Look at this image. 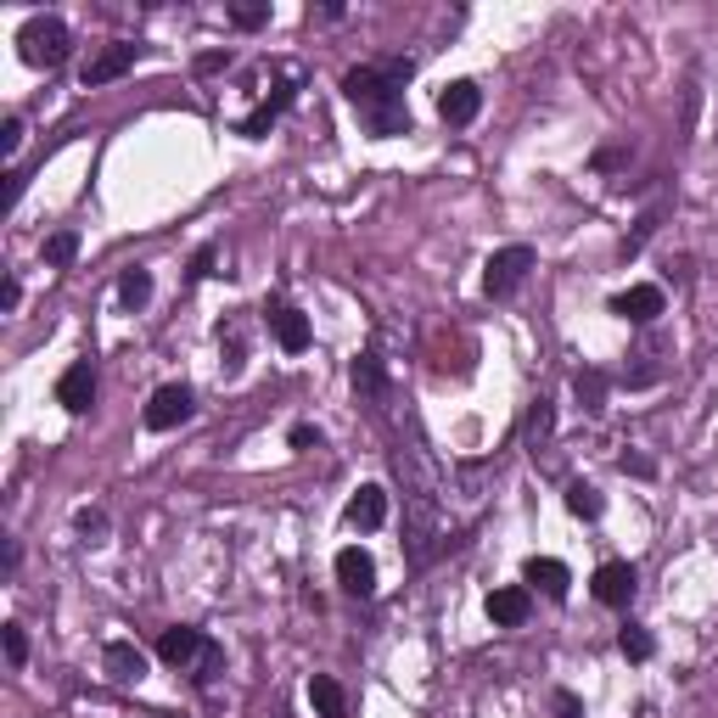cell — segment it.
Masks as SVG:
<instances>
[{
	"label": "cell",
	"mask_w": 718,
	"mask_h": 718,
	"mask_svg": "<svg viewBox=\"0 0 718 718\" xmlns=\"http://www.w3.org/2000/svg\"><path fill=\"white\" fill-rule=\"evenodd\" d=\"M410 73H415L410 57H382V62H365V68L343 73V96L360 107L371 135H404L410 129V107H404V79Z\"/></svg>",
	"instance_id": "cell-1"
},
{
	"label": "cell",
	"mask_w": 718,
	"mask_h": 718,
	"mask_svg": "<svg viewBox=\"0 0 718 718\" xmlns=\"http://www.w3.org/2000/svg\"><path fill=\"white\" fill-rule=\"evenodd\" d=\"M158 657H164L169 668L191 673V679H214V668H219V646H214L203 629H186V623L158 635Z\"/></svg>",
	"instance_id": "cell-2"
},
{
	"label": "cell",
	"mask_w": 718,
	"mask_h": 718,
	"mask_svg": "<svg viewBox=\"0 0 718 718\" xmlns=\"http://www.w3.org/2000/svg\"><path fill=\"white\" fill-rule=\"evenodd\" d=\"M68 51H73V35H68V23L62 18H29L23 29H18V57L29 62V68H62L68 62Z\"/></svg>",
	"instance_id": "cell-3"
},
{
	"label": "cell",
	"mask_w": 718,
	"mask_h": 718,
	"mask_svg": "<svg viewBox=\"0 0 718 718\" xmlns=\"http://www.w3.org/2000/svg\"><path fill=\"white\" fill-rule=\"evenodd\" d=\"M528 269H533V247H528V242H511V247L489 253V264H483V293H489V298L517 293Z\"/></svg>",
	"instance_id": "cell-4"
},
{
	"label": "cell",
	"mask_w": 718,
	"mask_h": 718,
	"mask_svg": "<svg viewBox=\"0 0 718 718\" xmlns=\"http://www.w3.org/2000/svg\"><path fill=\"white\" fill-rule=\"evenodd\" d=\"M191 410H197V393L186 382H164L153 393V404H147V426L153 433H175L180 421H191Z\"/></svg>",
	"instance_id": "cell-5"
},
{
	"label": "cell",
	"mask_w": 718,
	"mask_h": 718,
	"mask_svg": "<svg viewBox=\"0 0 718 718\" xmlns=\"http://www.w3.org/2000/svg\"><path fill=\"white\" fill-rule=\"evenodd\" d=\"M337 584H343L348 596H360V601L376 596V561H371V550H360V544L337 550Z\"/></svg>",
	"instance_id": "cell-6"
},
{
	"label": "cell",
	"mask_w": 718,
	"mask_h": 718,
	"mask_svg": "<svg viewBox=\"0 0 718 718\" xmlns=\"http://www.w3.org/2000/svg\"><path fill=\"white\" fill-rule=\"evenodd\" d=\"M57 404H62L68 415H85V410L96 404V371H90V360H73V365L57 376Z\"/></svg>",
	"instance_id": "cell-7"
},
{
	"label": "cell",
	"mask_w": 718,
	"mask_h": 718,
	"mask_svg": "<svg viewBox=\"0 0 718 718\" xmlns=\"http://www.w3.org/2000/svg\"><path fill=\"white\" fill-rule=\"evenodd\" d=\"M662 309H668V298H662V286H651V281H640V286H629V293L612 298V315H618V321H635V326L657 321Z\"/></svg>",
	"instance_id": "cell-8"
},
{
	"label": "cell",
	"mask_w": 718,
	"mask_h": 718,
	"mask_svg": "<svg viewBox=\"0 0 718 718\" xmlns=\"http://www.w3.org/2000/svg\"><path fill=\"white\" fill-rule=\"evenodd\" d=\"M135 57H140V46H129V40H112L101 57H90V62H85V90H96V85H112L118 73H129V68H135Z\"/></svg>",
	"instance_id": "cell-9"
},
{
	"label": "cell",
	"mask_w": 718,
	"mask_h": 718,
	"mask_svg": "<svg viewBox=\"0 0 718 718\" xmlns=\"http://www.w3.org/2000/svg\"><path fill=\"white\" fill-rule=\"evenodd\" d=\"M596 601L601 607H629L635 601V567L629 561H607V567H596Z\"/></svg>",
	"instance_id": "cell-10"
},
{
	"label": "cell",
	"mask_w": 718,
	"mask_h": 718,
	"mask_svg": "<svg viewBox=\"0 0 718 718\" xmlns=\"http://www.w3.org/2000/svg\"><path fill=\"white\" fill-rule=\"evenodd\" d=\"M101 668H107L118 685H140V679H147V651H140L135 640H107Z\"/></svg>",
	"instance_id": "cell-11"
},
{
	"label": "cell",
	"mask_w": 718,
	"mask_h": 718,
	"mask_svg": "<svg viewBox=\"0 0 718 718\" xmlns=\"http://www.w3.org/2000/svg\"><path fill=\"white\" fill-rule=\"evenodd\" d=\"M478 112H483V90H478L472 79H455V85L439 96V118H444V124H455V129H461V124H472Z\"/></svg>",
	"instance_id": "cell-12"
},
{
	"label": "cell",
	"mask_w": 718,
	"mask_h": 718,
	"mask_svg": "<svg viewBox=\"0 0 718 718\" xmlns=\"http://www.w3.org/2000/svg\"><path fill=\"white\" fill-rule=\"evenodd\" d=\"M522 579H528L533 590H544L550 601H567V590H572V572H567V567H561L555 555H528Z\"/></svg>",
	"instance_id": "cell-13"
},
{
	"label": "cell",
	"mask_w": 718,
	"mask_h": 718,
	"mask_svg": "<svg viewBox=\"0 0 718 718\" xmlns=\"http://www.w3.org/2000/svg\"><path fill=\"white\" fill-rule=\"evenodd\" d=\"M343 517H348V528H365V533H371V528H382V522H387V489H382V483L354 489V500H348V511H343Z\"/></svg>",
	"instance_id": "cell-14"
},
{
	"label": "cell",
	"mask_w": 718,
	"mask_h": 718,
	"mask_svg": "<svg viewBox=\"0 0 718 718\" xmlns=\"http://www.w3.org/2000/svg\"><path fill=\"white\" fill-rule=\"evenodd\" d=\"M483 607H489V618H494L500 629H522L528 612H533V596H528L522 584H505V590H494Z\"/></svg>",
	"instance_id": "cell-15"
},
{
	"label": "cell",
	"mask_w": 718,
	"mask_h": 718,
	"mask_svg": "<svg viewBox=\"0 0 718 718\" xmlns=\"http://www.w3.org/2000/svg\"><path fill=\"white\" fill-rule=\"evenodd\" d=\"M269 332H275V343H281L286 354H304V348H309V337H315V332H309V321H304L293 304H275V309H269Z\"/></svg>",
	"instance_id": "cell-16"
},
{
	"label": "cell",
	"mask_w": 718,
	"mask_h": 718,
	"mask_svg": "<svg viewBox=\"0 0 718 718\" xmlns=\"http://www.w3.org/2000/svg\"><path fill=\"white\" fill-rule=\"evenodd\" d=\"M293 101H298V85H275V96H264V101H258V112H247V118H242V135H247V140H258V135H264L286 107H293Z\"/></svg>",
	"instance_id": "cell-17"
},
{
	"label": "cell",
	"mask_w": 718,
	"mask_h": 718,
	"mask_svg": "<svg viewBox=\"0 0 718 718\" xmlns=\"http://www.w3.org/2000/svg\"><path fill=\"white\" fill-rule=\"evenodd\" d=\"M309 707H315L321 718H348V696H343V685H337L332 673H315V679H309Z\"/></svg>",
	"instance_id": "cell-18"
},
{
	"label": "cell",
	"mask_w": 718,
	"mask_h": 718,
	"mask_svg": "<svg viewBox=\"0 0 718 718\" xmlns=\"http://www.w3.org/2000/svg\"><path fill=\"white\" fill-rule=\"evenodd\" d=\"M147 298H153V269H124L118 275V304L124 309H140Z\"/></svg>",
	"instance_id": "cell-19"
},
{
	"label": "cell",
	"mask_w": 718,
	"mask_h": 718,
	"mask_svg": "<svg viewBox=\"0 0 718 718\" xmlns=\"http://www.w3.org/2000/svg\"><path fill=\"white\" fill-rule=\"evenodd\" d=\"M572 393H579V404L596 415V410H607V376L601 371H579L572 376Z\"/></svg>",
	"instance_id": "cell-20"
},
{
	"label": "cell",
	"mask_w": 718,
	"mask_h": 718,
	"mask_svg": "<svg viewBox=\"0 0 718 718\" xmlns=\"http://www.w3.org/2000/svg\"><path fill=\"white\" fill-rule=\"evenodd\" d=\"M567 511L584 517V522H596V517L607 511V500H601V489H590V483H572V489H567Z\"/></svg>",
	"instance_id": "cell-21"
},
{
	"label": "cell",
	"mask_w": 718,
	"mask_h": 718,
	"mask_svg": "<svg viewBox=\"0 0 718 718\" xmlns=\"http://www.w3.org/2000/svg\"><path fill=\"white\" fill-rule=\"evenodd\" d=\"M618 651H623L629 662H651V651H657V640H651V629H640V623H629V629L618 635Z\"/></svg>",
	"instance_id": "cell-22"
},
{
	"label": "cell",
	"mask_w": 718,
	"mask_h": 718,
	"mask_svg": "<svg viewBox=\"0 0 718 718\" xmlns=\"http://www.w3.org/2000/svg\"><path fill=\"white\" fill-rule=\"evenodd\" d=\"M73 253H79V236H73V230L46 236V264H51V269H68V264H73Z\"/></svg>",
	"instance_id": "cell-23"
},
{
	"label": "cell",
	"mask_w": 718,
	"mask_h": 718,
	"mask_svg": "<svg viewBox=\"0 0 718 718\" xmlns=\"http://www.w3.org/2000/svg\"><path fill=\"white\" fill-rule=\"evenodd\" d=\"M382 387H387V371H382L376 354H365V360L354 365V393H382Z\"/></svg>",
	"instance_id": "cell-24"
},
{
	"label": "cell",
	"mask_w": 718,
	"mask_h": 718,
	"mask_svg": "<svg viewBox=\"0 0 718 718\" xmlns=\"http://www.w3.org/2000/svg\"><path fill=\"white\" fill-rule=\"evenodd\" d=\"M0 646H7V662H12V668L29 662V635H23V623H0Z\"/></svg>",
	"instance_id": "cell-25"
},
{
	"label": "cell",
	"mask_w": 718,
	"mask_h": 718,
	"mask_svg": "<svg viewBox=\"0 0 718 718\" xmlns=\"http://www.w3.org/2000/svg\"><path fill=\"white\" fill-rule=\"evenodd\" d=\"M230 23L236 29H264L269 23V7H264V0H242V7H230Z\"/></svg>",
	"instance_id": "cell-26"
},
{
	"label": "cell",
	"mask_w": 718,
	"mask_h": 718,
	"mask_svg": "<svg viewBox=\"0 0 718 718\" xmlns=\"http://www.w3.org/2000/svg\"><path fill=\"white\" fill-rule=\"evenodd\" d=\"M550 426H555V410L539 399V404L528 410V439H533V444H539V439H550Z\"/></svg>",
	"instance_id": "cell-27"
},
{
	"label": "cell",
	"mask_w": 718,
	"mask_h": 718,
	"mask_svg": "<svg viewBox=\"0 0 718 718\" xmlns=\"http://www.w3.org/2000/svg\"><path fill=\"white\" fill-rule=\"evenodd\" d=\"M18 147H23V118H7V124H0V153L12 158Z\"/></svg>",
	"instance_id": "cell-28"
},
{
	"label": "cell",
	"mask_w": 718,
	"mask_h": 718,
	"mask_svg": "<svg viewBox=\"0 0 718 718\" xmlns=\"http://www.w3.org/2000/svg\"><path fill=\"white\" fill-rule=\"evenodd\" d=\"M286 439H293V450H321V426L298 421V426H293V433H286Z\"/></svg>",
	"instance_id": "cell-29"
},
{
	"label": "cell",
	"mask_w": 718,
	"mask_h": 718,
	"mask_svg": "<svg viewBox=\"0 0 718 718\" xmlns=\"http://www.w3.org/2000/svg\"><path fill=\"white\" fill-rule=\"evenodd\" d=\"M73 528H79V533H90V539H101V533H107V517H101V511H90V505H85V511H79V517H73Z\"/></svg>",
	"instance_id": "cell-30"
},
{
	"label": "cell",
	"mask_w": 718,
	"mask_h": 718,
	"mask_svg": "<svg viewBox=\"0 0 718 718\" xmlns=\"http://www.w3.org/2000/svg\"><path fill=\"white\" fill-rule=\"evenodd\" d=\"M555 712H561V718H584V701L572 696V690H555Z\"/></svg>",
	"instance_id": "cell-31"
},
{
	"label": "cell",
	"mask_w": 718,
	"mask_h": 718,
	"mask_svg": "<svg viewBox=\"0 0 718 718\" xmlns=\"http://www.w3.org/2000/svg\"><path fill=\"white\" fill-rule=\"evenodd\" d=\"M18 304H23V286H18V275H7V286H0V309L12 315Z\"/></svg>",
	"instance_id": "cell-32"
},
{
	"label": "cell",
	"mask_w": 718,
	"mask_h": 718,
	"mask_svg": "<svg viewBox=\"0 0 718 718\" xmlns=\"http://www.w3.org/2000/svg\"><path fill=\"white\" fill-rule=\"evenodd\" d=\"M214 258H219V253H214V247H203V253L191 258V281H203V275H214Z\"/></svg>",
	"instance_id": "cell-33"
},
{
	"label": "cell",
	"mask_w": 718,
	"mask_h": 718,
	"mask_svg": "<svg viewBox=\"0 0 718 718\" xmlns=\"http://www.w3.org/2000/svg\"><path fill=\"white\" fill-rule=\"evenodd\" d=\"M618 466H623V472H629V478H651V472H657V466H651V461H646V455H623V461H618Z\"/></svg>",
	"instance_id": "cell-34"
},
{
	"label": "cell",
	"mask_w": 718,
	"mask_h": 718,
	"mask_svg": "<svg viewBox=\"0 0 718 718\" xmlns=\"http://www.w3.org/2000/svg\"><path fill=\"white\" fill-rule=\"evenodd\" d=\"M623 158H629L623 147H601V153H596V169H618Z\"/></svg>",
	"instance_id": "cell-35"
},
{
	"label": "cell",
	"mask_w": 718,
	"mask_h": 718,
	"mask_svg": "<svg viewBox=\"0 0 718 718\" xmlns=\"http://www.w3.org/2000/svg\"><path fill=\"white\" fill-rule=\"evenodd\" d=\"M225 62H230V57H225V51H208V57H197V73H219V68H225Z\"/></svg>",
	"instance_id": "cell-36"
}]
</instances>
